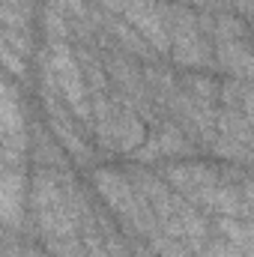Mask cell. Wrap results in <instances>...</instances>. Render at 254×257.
Returning a JSON list of instances; mask_svg holds the SVG:
<instances>
[{"instance_id":"6da1fadb","label":"cell","mask_w":254,"mask_h":257,"mask_svg":"<svg viewBox=\"0 0 254 257\" xmlns=\"http://www.w3.org/2000/svg\"><path fill=\"white\" fill-rule=\"evenodd\" d=\"M159 174L212 218H254V171L242 165L165 162Z\"/></svg>"},{"instance_id":"7a4b0ae2","label":"cell","mask_w":254,"mask_h":257,"mask_svg":"<svg viewBox=\"0 0 254 257\" xmlns=\"http://www.w3.org/2000/svg\"><path fill=\"white\" fill-rule=\"evenodd\" d=\"M129 174H132L135 186L141 189V194L147 197V203L153 209V218H156V224L165 236L180 239V242L194 245V248L209 239L212 224H209L206 212H200L191 200H186L162 174H150L141 165L129 168Z\"/></svg>"},{"instance_id":"3957f363","label":"cell","mask_w":254,"mask_h":257,"mask_svg":"<svg viewBox=\"0 0 254 257\" xmlns=\"http://www.w3.org/2000/svg\"><path fill=\"white\" fill-rule=\"evenodd\" d=\"M39 81L48 84L66 105L75 111V117L93 132V105L90 90L84 78V66L69 39H48L39 48Z\"/></svg>"},{"instance_id":"277c9868","label":"cell","mask_w":254,"mask_h":257,"mask_svg":"<svg viewBox=\"0 0 254 257\" xmlns=\"http://www.w3.org/2000/svg\"><path fill=\"white\" fill-rule=\"evenodd\" d=\"M93 186H96V194L105 200V206L120 218L126 236L138 239V242H150L162 233L156 218H153V209H150L147 197L135 186L129 171L96 168L93 171Z\"/></svg>"},{"instance_id":"5b68a950","label":"cell","mask_w":254,"mask_h":257,"mask_svg":"<svg viewBox=\"0 0 254 257\" xmlns=\"http://www.w3.org/2000/svg\"><path fill=\"white\" fill-rule=\"evenodd\" d=\"M186 69H215L212 15H194L189 6L171 3V54Z\"/></svg>"},{"instance_id":"8992f818","label":"cell","mask_w":254,"mask_h":257,"mask_svg":"<svg viewBox=\"0 0 254 257\" xmlns=\"http://www.w3.org/2000/svg\"><path fill=\"white\" fill-rule=\"evenodd\" d=\"M102 9L123 18L135 33L144 36V42L159 54H171V3L165 0H99Z\"/></svg>"},{"instance_id":"52a82bcc","label":"cell","mask_w":254,"mask_h":257,"mask_svg":"<svg viewBox=\"0 0 254 257\" xmlns=\"http://www.w3.org/2000/svg\"><path fill=\"white\" fill-rule=\"evenodd\" d=\"M212 48H215V66L221 72H227L233 81L254 84V42L233 15L227 12L212 15Z\"/></svg>"},{"instance_id":"ba28073f","label":"cell","mask_w":254,"mask_h":257,"mask_svg":"<svg viewBox=\"0 0 254 257\" xmlns=\"http://www.w3.org/2000/svg\"><path fill=\"white\" fill-rule=\"evenodd\" d=\"M33 144V128L24 108V90L15 78L3 81V165H24Z\"/></svg>"},{"instance_id":"9c48e42d","label":"cell","mask_w":254,"mask_h":257,"mask_svg":"<svg viewBox=\"0 0 254 257\" xmlns=\"http://www.w3.org/2000/svg\"><path fill=\"white\" fill-rule=\"evenodd\" d=\"M194 150H197V144H194L171 117L162 114L156 123L147 126V138H144V144L132 153V159H138V162H162V159L189 156Z\"/></svg>"},{"instance_id":"30bf717a","label":"cell","mask_w":254,"mask_h":257,"mask_svg":"<svg viewBox=\"0 0 254 257\" xmlns=\"http://www.w3.org/2000/svg\"><path fill=\"white\" fill-rule=\"evenodd\" d=\"M30 186L24 180V165H3V224L6 233H18L27 215Z\"/></svg>"},{"instance_id":"8fae6325","label":"cell","mask_w":254,"mask_h":257,"mask_svg":"<svg viewBox=\"0 0 254 257\" xmlns=\"http://www.w3.org/2000/svg\"><path fill=\"white\" fill-rule=\"evenodd\" d=\"M0 57L6 66V75L15 81L27 78V60L33 57V39L30 30H9L3 27L0 33Z\"/></svg>"},{"instance_id":"7c38bea8","label":"cell","mask_w":254,"mask_h":257,"mask_svg":"<svg viewBox=\"0 0 254 257\" xmlns=\"http://www.w3.org/2000/svg\"><path fill=\"white\" fill-rule=\"evenodd\" d=\"M221 105L236 108V111L254 126V84L233 81V78L224 81V84H221Z\"/></svg>"},{"instance_id":"4fadbf2b","label":"cell","mask_w":254,"mask_h":257,"mask_svg":"<svg viewBox=\"0 0 254 257\" xmlns=\"http://www.w3.org/2000/svg\"><path fill=\"white\" fill-rule=\"evenodd\" d=\"M33 12H36V0H3L0 3V18H3V27L9 30H30Z\"/></svg>"}]
</instances>
